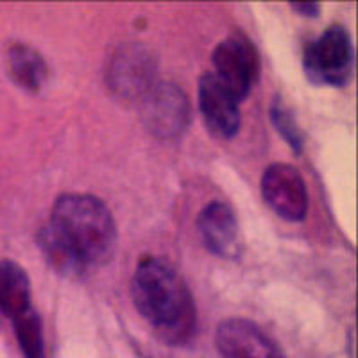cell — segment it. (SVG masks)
I'll use <instances>...</instances> for the list:
<instances>
[{"instance_id":"30bf717a","label":"cell","mask_w":358,"mask_h":358,"mask_svg":"<svg viewBox=\"0 0 358 358\" xmlns=\"http://www.w3.org/2000/svg\"><path fill=\"white\" fill-rule=\"evenodd\" d=\"M201 238L213 255L222 258H236L241 255L238 220L226 203L212 201L201 210L197 217Z\"/></svg>"},{"instance_id":"4fadbf2b","label":"cell","mask_w":358,"mask_h":358,"mask_svg":"<svg viewBox=\"0 0 358 358\" xmlns=\"http://www.w3.org/2000/svg\"><path fill=\"white\" fill-rule=\"evenodd\" d=\"M13 328L25 358H43V328H41L40 315L33 308L13 319Z\"/></svg>"},{"instance_id":"7a4b0ae2","label":"cell","mask_w":358,"mask_h":358,"mask_svg":"<svg viewBox=\"0 0 358 358\" xmlns=\"http://www.w3.org/2000/svg\"><path fill=\"white\" fill-rule=\"evenodd\" d=\"M133 301L143 319L169 344H185L196 331V303L183 276L169 262L143 258L134 271Z\"/></svg>"},{"instance_id":"5b68a950","label":"cell","mask_w":358,"mask_h":358,"mask_svg":"<svg viewBox=\"0 0 358 358\" xmlns=\"http://www.w3.org/2000/svg\"><path fill=\"white\" fill-rule=\"evenodd\" d=\"M143 122L158 138H178L190 124L187 95L172 83H155L142 95Z\"/></svg>"},{"instance_id":"8992f818","label":"cell","mask_w":358,"mask_h":358,"mask_svg":"<svg viewBox=\"0 0 358 358\" xmlns=\"http://www.w3.org/2000/svg\"><path fill=\"white\" fill-rule=\"evenodd\" d=\"M262 194L281 219L299 222L308 213V188L296 167L273 163L262 176Z\"/></svg>"},{"instance_id":"52a82bcc","label":"cell","mask_w":358,"mask_h":358,"mask_svg":"<svg viewBox=\"0 0 358 358\" xmlns=\"http://www.w3.org/2000/svg\"><path fill=\"white\" fill-rule=\"evenodd\" d=\"M197 97L208 129L220 138H233L241 129V101L217 79L213 72H206L199 78Z\"/></svg>"},{"instance_id":"5bb4252c","label":"cell","mask_w":358,"mask_h":358,"mask_svg":"<svg viewBox=\"0 0 358 358\" xmlns=\"http://www.w3.org/2000/svg\"><path fill=\"white\" fill-rule=\"evenodd\" d=\"M271 120H273L278 133L283 136V140L289 142V145L292 147L294 152H296V155L303 152V145H305L303 131L297 126L294 111L287 106L285 102L281 101V97H276L273 101V104H271Z\"/></svg>"},{"instance_id":"7c38bea8","label":"cell","mask_w":358,"mask_h":358,"mask_svg":"<svg viewBox=\"0 0 358 358\" xmlns=\"http://www.w3.org/2000/svg\"><path fill=\"white\" fill-rule=\"evenodd\" d=\"M9 76L27 92H38L47 79V63L33 47L24 43L13 45L8 52Z\"/></svg>"},{"instance_id":"8fae6325","label":"cell","mask_w":358,"mask_h":358,"mask_svg":"<svg viewBox=\"0 0 358 358\" xmlns=\"http://www.w3.org/2000/svg\"><path fill=\"white\" fill-rule=\"evenodd\" d=\"M31 308V281L24 267L13 260H0V313L13 321Z\"/></svg>"},{"instance_id":"9a60e30c","label":"cell","mask_w":358,"mask_h":358,"mask_svg":"<svg viewBox=\"0 0 358 358\" xmlns=\"http://www.w3.org/2000/svg\"><path fill=\"white\" fill-rule=\"evenodd\" d=\"M290 8L297 13V15H301V17H308V18H315L319 17V4L315 2H290Z\"/></svg>"},{"instance_id":"277c9868","label":"cell","mask_w":358,"mask_h":358,"mask_svg":"<svg viewBox=\"0 0 358 358\" xmlns=\"http://www.w3.org/2000/svg\"><path fill=\"white\" fill-rule=\"evenodd\" d=\"M215 76L238 101L248 97L260 76V56L257 47L244 34L220 41L212 56Z\"/></svg>"},{"instance_id":"3957f363","label":"cell","mask_w":358,"mask_h":358,"mask_svg":"<svg viewBox=\"0 0 358 358\" xmlns=\"http://www.w3.org/2000/svg\"><path fill=\"white\" fill-rule=\"evenodd\" d=\"M353 69V45L346 27L335 24L303 50V70L315 85L344 86Z\"/></svg>"},{"instance_id":"ba28073f","label":"cell","mask_w":358,"mask_h":358,"mask_svg":"<svg viewBox=\"0 0 358 358\" xmlns=\"http://www.w3.org/2000/svg\"><path fill=\"white\" fill-rule=\"evenodd\" d=\"M215 344L222 358H283L276 342L248 319L220 322Z\"/></svg>"},{"instance_id":"6da1fadb","label":"cell","mask_w":358,"mask_h":358,"mask_svg":"<svg viewBox=\"0 0 358 358\" xmlns=\"http://www.w3.org/2000/svg\"><path fill=\"white\" fill-rule=\"evenodd\" d=\"M43 257L57 273L79 276L111 258L117 226L110 208L90 194H63L38 233Z\"/></svg>"},{"instance_id":"9c48e42d","label":"cell","mask_w":358,"mask_h":358,"mask_svg":"<svg viewBox=\"0 0 358 358\" xmlns=\"http://www.w3.org/2000/svg\"><path fill=\"white\" fill-rule=\"evenodd\" d=\"M152 72L155 65L147 50L138 45H126L113 56L108 81L117 95L126 99H142L147 90L155 85Z\"/></svg>"}]
</instances>
